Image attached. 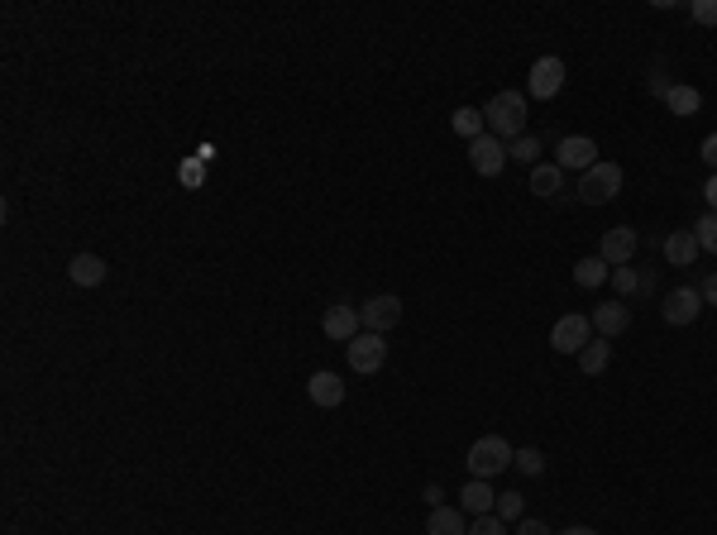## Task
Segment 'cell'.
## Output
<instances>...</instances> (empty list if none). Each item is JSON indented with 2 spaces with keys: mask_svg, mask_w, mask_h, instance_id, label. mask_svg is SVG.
<instances>
[{
  "mask_svg": "<svg viewBox=\"0 0 717 535\" xmlns=\"http://www.w3.org/2000/svg\"><path fill=\"white\" fill-rule=\"evenodd\" d=\"M483 120H488V134L502 139V144H512V139H522L526 134V91H498L488 110H483Z\"/></svg>",
  "mask_w": 717,
  "mask_h": 535,
  "instance_id": "6da1fadb",
  "label": "cell"
},
{
  "mask_svg": "<svg viewBox=\"0 0 717 535\" xmlns=\"http://www.w3.org/2000/svg\"><path fill=\"white\" fill-rule=\"evenodd\" d=\"M512 445L502 440V435H478L474 445H469V454H464V464H469V478H498L502 469H512Z\"/></svg>",
  "mask_w": 717,
  "mask_h": 535,
  "instance_id": "7a4b0ae2",
  "label": "cell"
},
{
  "mask_svg": "<svg viewBox=\"0 0 717 535\" xmlns=\"http://www.w3.org/2000/svg\"><path fill=\"white\" fill-rule=\"evenodd\" d=\"M617 196H622V168L598 158V163L579 177V201H584V206H608Z\"/></svg>",
  "mask_w": 717,
  "mask_h": 535,
  "instance_id": "3957f363",
  "label": "cell"
},
{
  "mask_svg": "<svg viewBox=\"0 0 717 535\" xmlns=\"http://www.w3.org/2000/svg\"><path fill=\"white\" fill-rule=\"evenodd\" d=\"M565 58H555V53H545V58H536L531 63V72H526V96L531 101H555L560 91H565Z\"/></svg>",
  "mask_w": 717,
  "mask_h": 535,
  "instance_id": "277c9868",
  "label": "cell"
},
{
  "mask_svg": "<svg viewBox=\"0 0 717 535\" xmlns=\"http://www.w3.org/2000/svg\"><path fill=\"white\" fill-rule=\"evenodd\" d=\"M345 349H349V368H354L359 378H373V373H383V364H388V344H383V335H373V330L354 335Z\"/></svg>",
  "mask_w": 717,
  "mask_h": 535,
  "instance_id": "5b68a950",
  "label": "cell"
},
{
  "mask_svg": "<svg viewBox=\"0 0 717 535\" xmlns=\"http://www.w3.org/2000/svg\"><path fill=\"white\" fill-rule=\"evenodd\" d=\"M588 340H593V321H588V316H579V311L560 316V321H555V330H550V349H555V354H584Z\"/></svg>",
  "mask_w": 717,
  "mask_h": 535,
  "instance_id": "8992f818",
  "label": "cell"
},
{
  "mask_svg": "<svg viewBox=\"0 0 717 535\" xmlns=\"http://www.w3.org/2000/svg\"><path fill=\"white\" fill-rule=\"evenodd\" d=\"M359 316H364V330H373V335H388V330H397V325H402L407 306H402V297L383 292V297L364 301V306H359Z\"/></svg>",
  "mask_w": 717,
  "mask_h": 535,
  "instance_id": "52a82bcc",
  "label": "cell"
},
{
  "mask_svg": "<svg viewBox=\"0 0 717 535\" xmlns=\"http://www.w3.org/2000/svg\"><path fill=\"white\" fill-rule=\"evenodd\" d=\"M636 249H641V230H631V225H617V230H608V235H603V244H598V258H603L608 268H627L631 258H636Z\"/></svg>",
  "mask_w": 717,
  "mask_h": 535,
  "instance_id": "ba28073f",
  "label": "cell"
},
{
  "mask_svg": "<svg viewBox=\"0 0 717 535\" xmlns=\"http://www.w3.org/2000/svg\"><path fill=\"white\" fill-rule=\"evenodd\" d=\"M555 163L565 172H579V177H584V172L598 163V144H593L588 134H565L560 149H555Z\"/></svg>",
  "mask_w": 717,
  "mask_h": 535,
  "instance_id": "9c48e42d",
  "label": "cell"
},
{
  "mask_svg": "<svg viewBox=\"0 0 717 535\" xmlns=\"http://www.w3.org/2000/svg\"><path fill=\"white\" fill-rule=\"evenodd\" d=\"M469 168H474L478 177H498V172L507 168V144L493 139V134H478L474 144H469Z\"/></svg>",
  "mask_w": 717,
  "mask_h": 535,
  "instance_id": "30bf717a",
  "label": "cell"
},
{
  "mask_svg": "<svg viewBox=\"0 0 717 535\" xmlns=\"http://www.w3.org/2000/svg\"><path fill=\"white\" fill-rule=\"evenodd\" d=\"M698 311H703V292L698 287H674L670 297H665V306H660L665 325H694Z\"/></svg>",
  "mask_w": 717,
  "mask_h": 535,
  "instance_id": "8fae6325",
  "label": "cell"
},
{
  "mask_svg": "<svg viewBox=\"0 0 717 535\" xmlns=\"http://www.w3.org/2000/svg\"><path fill=\"white\" fill-rule=\"evenodd\" d=\"M593 330H598V340H617V335H627L631 330V306L627 301H603V306H593Z\"/></svg>",
  "mask_w": 717,
  "mask_h": 535,
  "instance_id": "7c38bea8",
  "label": "cell"
},
{
  "mask_svg": "<svg viewBox=\"0 0 717 535\" xmlns=\"http://www.w3.org/2000/svg\"><path fill=\"white\" fill-rule=\"evenodd\" d=\"M321 330H326L330 340L349 344L354 335H364V316H359V306H326V316H321Z\"/></svg>",
  "mask_w": 717,
  "mask_h": 535,
  "instance_id": "4fadbf2b",
  "label": "cell"
},
{
  "mask_svg": "<svg viewBox=\"0 0 717 535\" xmlns=\"http://www.w3.org/2000/svg\"><path fill=\"white\" fill-rule=\"evenodd\" d=\"M306 397L316 402V407H326V411H335L340 402H345V383L330 373V368H321V373H311L306 378Z\"/></svg>",
  "mask_w": 717,
  "mask_h": 535,
  "instance_id": "5bb4252c",
  "label": "cell"
},
{
  "mask_svg": "<svg viewBox=\"0 0 717 535\" xmlns=\"http://www.w3.org/2000/svg\"><path fill=\"white\" fill-rule=\"evenodd\" d=\"M493 507H498V493L488 488V478H469V483L459 488V512H469V516H493Z\"/></svg>",
  "mask_w": 717,
  "mask_h": 535,
  "instance_id": "9a60e30c",
  "label": "cell"
},
{
  "mask_svg": "<svg viewBox=\"0 0 717 535\" xmlns=\"http://www.w3.org/2000/svg\"><path fill=\"white\" fill-rule=\"evenodd\" d=\"M106 258L101 254H77L72 258V263H67V278L77 282V287H101V282H106Z\"/></svg>",
  "mask_w": 717,
  "mask_h": 535,
  "instance_id": "2e32d148",
  "label": "cell"
},
{
  "mask_svg": "<svg viewBox=\"0 0 717 535\" xmlns=\"http://www.w3.org/2000/svg\"><path fill=\"white\" fill-rule=\"evenodd\" d=\"M660 249H665V263H670V268H689L698 258V239H694V230H674V235H665Z\"/></svg>",
  "mask_w": 717,
  "mask_h": 535,
  "instance_id": "e0dca14e",
  "label": "cell"
},
{
  "mask_svg": "<svg viewBox=\"0 0 717 535\" xmlns=\"http://www.w3.org/2000/svg\"><path fill=\"white\" fill-rule=\"evenodd\" d=\"M531 192L541 196V201H555V196L565 192V168L560 163H536L531 168Z\"/></svg>",
  "mask_w": 717,
  "mask_h": 535,
  "instance_id": "ac0fdd59",
  "label": "cell"
},
{
  "mask_svg": "<svg viewBox=\"0 0 717 535\" xmlns=\"http://www.w3.org/2000/svg\"><path fill=\"white\" fill-rule=\"evenodd\" d=\"M665 106H670L679 120H689V115H698V106H703V91L689 82H674V86H665Z\"/></svg>",
  "mask_w": 717,
  "mask_h": 535,
  "instance_id": "d6986e66",
  "label": "cell"
},
{
  "mask_svg": "<svg viewBox=\"0 0 717 535\" xmlns=\"http://www.w3.org/2000/svg\"><path fill=\"white\" fill-rule=\"evenodd\" d=\"M426 535H469V521L459 507H431L426 516Z\"/></svg>",
  "mask_w": 717,
  "mask_h": 535,
  "instance_id": "ffe728a7",
  "label": "cell"
},
{
  "mask_svg": "<svg viewBox=\"0 0 717 535\" xmlns=\"http://www.w3.org/2000/svg\"><path fill=\"white\" fill-rule=\"evenodd\" d=\"M450 129H455L459 139H469V144H474L478 134H488V120H483V110H474V106H459L455 115H450Z\"/></svg>",
  "mask_w": 717,
  "mask_h": 535,
  "instance_id": "44dd1931",
  "label": "cell"
},
{
  "mask_svg": "<svg viewBox=\"0 0 717 535\" xmlns=\"http://www.w3.org/2000/svg\"><path fill=\"white\" fill-rule=\"evenodd\" d=\"M608 278H612V268L598 254H588V258H579V263H574V282H579V287H603Z\"/></svg>",
  "mask_w": 717,
  "mask_h": 535,
  "instance_id": "7402d4cb",
  "label": "cell"
},
{
  "mask_svg": "<svg viewBox=\"0 0 717 535\" xmlns=\"http://www.w3.org/2000/svg\"><path fill=\"white\" fill-rule=\"evenodd\" d=\"M608 364H612V344H608V340H588L584 354H579V368H584L588 378H598V373H603Z\"/></svg>",
  "mask_w": 717,
  "mask_h": 535,
  "instance_id": "603a6c76",
  "label": "cell"
},
{
  "mask_svg": "<svg viewBox=\"0 0 717 535\" xmlns=\"http://www.w3.org/2000/svg\"><path fill=\"white\" fill-rule=\"evenodd\" d=\"M507 163L536 168V163H541V139H536V134H522V139H512V144H507Z\"/></svg>",
  "mask_w": 717,
  "mask_h": 535,
  "instance_id": "cb8c5ba5",
  "label": "cell"
},
{
  "mask_svg": "<svg viewBox=\"0 0 717 535\" xmlns=\"http://www.w3.org/2000/svg\"><path fill=\"white\" fill-rule=\"evenodd\" d=\"M512 469H522L526 478H541V473H545V454L536 450V445H522V450L512 454Z\"/></svg>",
  "mask_w": 717,
  "mask_h": 535,
  "instance_id": "d4e9b609",
  "label": "cell"
},
{
  "mask_svg": "<svg viewBox=\"0 0 717 535\" xmlns=\"http://www.w3.org/2000/svg\"><path fill=\"white\" fill-rule=\"evenodd\" d=\"M694 239H698V249H708V254H717V211H703V215H698Z\"/></svg>",
  "mask_w": 717,
  "mask_h": 535,
  "instance_id": "484cf974",
  "label": "cell"
},
{
  "mask_svg": "<svg viewBox=\"0 0 717 535\" xmlns=\"http://www.w3.org/2000/svg\"><path fill=\"white\" fill-rule=\"evenodd\" d=\"M608 282H612V292H617V301H627L631 292L641 287V273H636V268L627 263V268H612V278H608Z\"/></svg>",
  "mask_w": 717,
  "mask_h": 535,
  "instance_id": "4316f807",
  "label": "cell"
},
{
  "mask_svg": "<svg viewBox=\"0 0 717 535\" xmlns=\"http://www.w3.org/2000/svg\"><path fill=\"white\" fill-rule=\"evenodd\" d=\"M493 516H502V521H522V516H526L522 493H498V507H493Z\"/></svg>",
  "mask_w": 717,
  "mask_h": 535,
  "instance_id": "83f0119b",
  "label": "cell"
},
{
  "mask_svg": "<svg viewBox=\"0 0 717 535\" xmlns=\"http://www.w3.org/2000/svg\"><path fill=\"white\" fill-rule=\"evenodd\" d=\"M469 535H507V521L502 516H474Z\"/></svg>",
  "mask_w": 717,
  "mask_h": 535,
  "instance_id": "f1b7e54d",
  "label": "cell"
},
{
  "mask_svg": "<svg viewBox=\"0 0 717 535\" xmlns=\"http://www.w3.org/2000/svg\"><path fill=\"white\" fill-rule=\"evenodd\" d=\"M689 15H694L698 24H708V29H717V0H694V5H689Z\"/></svg>",
  "mask_w": 717,
  "mask_h": 535,
  "instance_id": "f546056e",
  "label": "cell"
},
{
  "mask_svg": "<svg viewBox=\"0 0 717 535\" xmlns=\"http://www.w3.org/2000/svg\"><path fill=\"white\" fill-rule=\"evenodd\" d=\"M512 535H555V531H550L545 521H536V516H522V521H517V531H512Z\"/></svg>",
  "mask_w": 717,
  "mask_h": 535,
  "instance_id": "4dcf8cb0",
  "label": "cell"
},
{
  "mask_svg": "<svg viewBox=\"0 0 717 535\" xmlns=\"http://www.w3.org/2000/svg\"><path fill=\"white\" fill-rule=\"evenodd\" d=\"M703 163H708V168L717 172V129L708 134V139H703Z\"/></svg>",
  "mask_w": 717,
  "mask_h": 535,
  "instance_id": "1f68e13d",
  "label": "cell"
},
{
  "mask_svg": "<svg viewBox=\"0 0 717 535\" xmlns=\"http://www.w3.org/2000/svg\"><path fill=\"white\" fill-rule=\"evenodd\" d=\"M182 182H187V187L201 182V158H196V163H182Z\"/></svg>",
  "mask_w": 717,
  "mask_h": 535,
  "instance_id": "d6a6232c",
  "label": "cell"
},
{
  "mask_svg": "<svg viewBox=\"0 0 717 535\" xmlns=\"http://www.w3.org/2000/svg\"><path fill=\"white\" fill-rule=\"evenodd\" d=\"M703 201H708V211H717V172L703 182Z\"/></svg>",
  "mask_w": 717,
  "mask_h": 535,
  "instance_id": "836d02e7",
  "label": "cell"
},
{
  "mask_svg": "<svg viewBox=\"0 0 717 535\" xmlns=\"http://www.w3.org/2000/svg\"><path fill=\"white\" fill-rule=\"evenodd\" d=\"M698 292H703V301H708V306H717V273H713V278H703V287H698Z\"/></svg>",
  "mask_w": 717,
  "mask_h": 535,
  "instance_id": "e575fe53",
  "label": "cell"
},
{
  "mask_svg": "<svg viewBox=\"0 0 717 535\" xmlns=\"http://www.w3.org/2000/svg\"><path fill=\"white\" fill-rule=\"evenodd\" d=\"M565 535H603V531H593V526H569Z\"/></svg>",
  "mask_w": 717,
  "mask_h": 535,
  "instance_id": "d590c367",
  "label": "cell"
}]
</instances>
